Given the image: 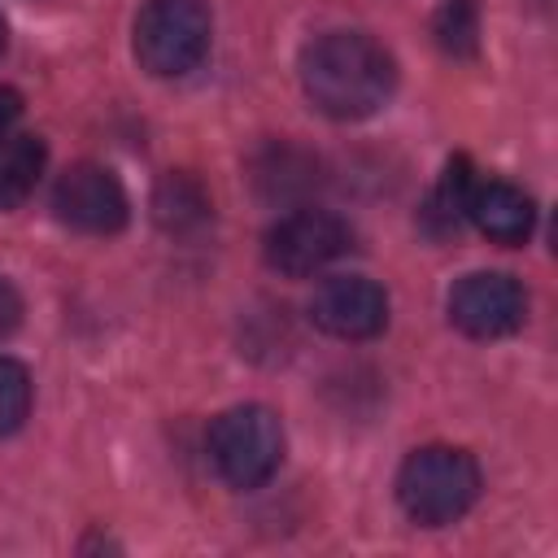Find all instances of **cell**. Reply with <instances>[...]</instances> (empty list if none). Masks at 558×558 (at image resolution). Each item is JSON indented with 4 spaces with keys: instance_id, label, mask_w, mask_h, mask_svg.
Segmentation results:
<instances>
[{
    "instance_id": "277c9868",
    "label": "cell",
    "mask_w": 558,
    "mask_h": 558,
    "mask_svg": "<svg viewBox=\"0 0 558 558\" xmlns=\"http://www.w3.org/2000/svg\"><path fill=\"white\" fill-rule=\"evenodd\" d=\"M209 453L231 488H262L283 458V427L266 405H231L209 427Z\"/></svg>"
},
{
    "instance_id": "e0dca14e",
    "label": "cell",
    "mask_w": 558,
    "mask_h": 558,
    "mask_svg": "<svg viewBox=\"0 0 558 558\" xmlns=\"http://www.w3.org/2000/svg\"><path fill=\"white\" fill-rule=\"evenodd\" d=\"M22 113V96L13 87H0V135L13 126V118Z\"/></svg>"
},
{
    "instance_id": "ba28073f",
    "label": "cell",
    "mask_w": 558,
    "mask_h": 558,
    "mask_svg": "<svg viewBox=\"0 0 558 558\" xmlns=\"http://www.w3.org/2000/svg\"><path fill=\"white\" fill-rule=\"evenodd\" d=\"M310 318L336 340H371L388 327V296L366 275H336L318 283Z\"/></svg>"
},
{
    "instance_id": "52a82bcc",
    "label": "cell",
    "mask_w": 558,
    "mask_h": 558,
    "mask_svg": "<svg viewBox=\"0 0 558 558\" xmlns=\"http://www.w3.org/2000/svg\"><path fill=\"white\" fill-rule=\"evenodd\" d=\"M52 214L65 227L83 231V235H113V231L126 227L131 205H126V192H122V183H118L113 170H105L96 161H78V166H70L57 179V187H52Z\"/></svg>"
},
{
    "instance_id": "6da1fadb",
    "label": "cell",
    "mask_w": 558,
    "mask_h": 558,
    "mask_svg": "<svg viewBox=\"0 0 558 558\" xmlns=\"http://www.w3.org/2000/svg\"><path fill=\"white\" fill-rule=\"evenodd\" d=\"M397 83V65L362 31H327L301 52V87L310 105L336 122L371 118Z\"/></svg>"
},
{
    "instance_id": "30bf717a",
    "label": "cell",
    "mask_w": 558,
    "mask_h": 558,
    "mask_svg": "<svg viewBox=\"0 0 558 558\" xmlns=\"http://www.w3.org/2000/svg\"><path fill=\"white\" fill-rule=\"evenodd\" d=\"M253 183L266 201H301L318 183V161L279 140L253 157Z\"/></svg>"
},
{
    "instance_id": "7a4b0ae2",
    "label": "cell",
    "mask_w": 558,
    "mask_h": 558,
    "mask_svg": "<svg viewBox=\"0 0 558 558\" xmlns=\"http://www.w3.org/2000/svg\"><path fill=\"white\" fill-rule=\"evenodd\" d=\"M480 497V462L453 445L414 449L397 471V501L418 527L462 519Z\"/></svg>"
},
{
    "instance_id": "3957f363",
    "label": "cell",
    "mask_w": 558,
    "mask_h": 558,
    "mask_svg": "<svg viewBox=\"0 0 558 558\" xmlns=\"http://www.w3.org/2000/svg\"><path fill=\"white\" fill-rule=\"evenodd\" d=\"M209 52V9L201 0H148L135 17V61L157 78H179Z\"/></svg>"
},
{
    "instance_id": "9c48e42d",
    "label": "cell",
    "mask_w": 558,
    "mask_h": 558,
    "mask_svg": "<svg viewBox=\"0 0 558 558\" xmlns=\"http://www.w3.org/2000/svg\"><path fill=\"white\" fill-rule=\"evenodd\" d=\"M462 218H471L493 244H523L536 227V205L523 187L506 179H471Z\"/></svg>"
},
{
    "instance_id": "8fae6325",
    "label": "cell",
    "mask_w": 558,
    "mask_h": 558,
    "mask_svg": "<svg viewBox=\"0 0 558 558\" xmlns=\"http://www.w3.org/2000/svg\"><path fill=\"white\" fill-rule=\"evenodd\" d=\"M153 218L170 235L201 231L209 222V196H205V187L187 170H170L157 183V192H153Z\"/></svg>"
},
{
    "instance_id": "ac0fdd59",
    "label": "cell",
    "mask_w": 558,
    "mask_h": 558,
    "mask_svg": "<svg viewBox=\"0 0 558 558\" xmlns=\"http://www.w3.org/2000/svg\"><path fill=\"white\" fill-rule=\"evenodd\" d=\"M0 52H4V17H0Z\"/></svg>"
},
{
    "instance_id": "5b68a950",
    "label": "cell",
    "mask_w": 558,
    "mask_h": 558,
    "mask_svg": "<svg viewBox=\"0 0 558 558\" xmlns=\"http://www.w3.org/2000/svg\"><path fill=\"white\" fill-rule=\"evenodd\" d=\"M353 248V227L327 209H292L266 231V262L279 275L305 279Z\"/></svg>"
},
{
    "instance_id": "4fadbf2b",
    "label": "cell",
    "mask_w": 558,
    "mask_h": 558,
    "mask_svg": "<svg viewBox=\"0 0 558 558\" xmlns=\"http://www.w3.org/2000/svg\"><path fill=\"white\" fill-rule=\"evenodd\" d=\"M432 35H436L440 52L475 57L480 52V4L475 0H445L432 17Z\"/></svg>"
},
{
    "instance_id": "7c38bea8",
    "label": "cell",
    "mask_w": 558,
    "mask_h": 558,
    "mask_svg": "<svg viewBox=\"0 0 558 558\" xmlns=\"http://www.w3.org/2000/svg\"><path fill=\"white\" fill-rule=\"evenodd\" d=\"M44 157L48 153H44L39 135H4L0 140V214L17 209L35 192V183L44 174Z\"/></svg>"
},
{
    "instance_id": "8992f818",
    "label": "cell",
    "mask_w": 558,
    "mask_h": 558,
    "mask_svg": "<svg viewBox=\"0 0 558 558\" xmlns=\"http://www.w3.org/2000/svg\"><path fill=\"white\" fill-rule=\"evenodd\" d=\"M527 292L514 275L471 270L449 288V323L471 340H501L523 327Z\"/></svg>"
},
{
    "instance_id": "5bb4252c",
    "label": "cell",
    "mask_w": 558,
    "mask_h": 558,
    "mask_svg": "<svg viewBox=\"0 0 558 558\" xmlns=\"http://www.w3.org/2000/svg\"><path fill=\"white\" fill-rule=\"evenodd\" d=\"M471 179H475V170H471L466 157H453V161L445 166V179H440V187L432 192V201H427V209H423L427 231L445 235V231H453V227L462 222V201H466Z\"/></svg>"
},
{
    "instance_id": "9a60e30c",
    "label": "cell",
    "mask_w": 558,
    "mask_h": 558,
    "mask_svg": "<svg viewBox=\"0 0 558 558\" xmlns=\"http://www.w3.org/2000/svg\"><path fill=\"white\" fill-rule=\"evenodd\" d=\"M31 414V375L22 362L0 357V440L13 436Z\"/></svg>"
},
{
    "instance_id": "2e32d148",
    "label": "cell",
    "mask_w": 558,
    "mask_h": 558,
    "mask_svg": "<svg viewBox=\"0 0 558 558\" xmlns=\"http://www.w3.org/2000/svg\"><path fill=\"white\" fill-rule=\"evenodd\" d=\"M22 323V296L9 279H0V336H9Z\"/></svg>"
}]
</instances>
